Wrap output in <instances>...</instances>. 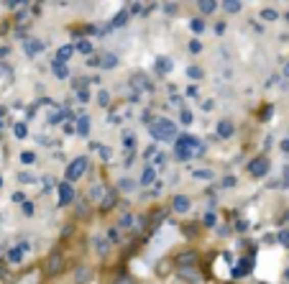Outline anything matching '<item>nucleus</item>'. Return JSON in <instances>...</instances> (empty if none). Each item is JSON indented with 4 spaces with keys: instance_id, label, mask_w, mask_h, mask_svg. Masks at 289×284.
Wrapping results in <instances>:
<instances>
[{
    "instance_id": "obj_22",
    "label": "nucleus",
    "mask_w": 289,
    "mask_h": 284,
    "mask_svg": "<svg viewBox=\"0 0 289 284\" xmlns=\"http://www.w3.org/2000/svg\"><path fill=\"white\" fill-rule=\"evenodd\" d=\"M154 179H156V172H154V167H146V169H143V174H141V179H138V182H141V184H143V187H146V184H151V182H154Z\"/></svg>"
},
{
    "instance_id": "obj_50",
    "label": "nucleus",
    "mask_w": 289,
    "mask_h": 284,
    "mask_svg": "<svg viewBox=\"0 0 289 284\" xmlns=\"http://www.w3.org/2000/svg\"><path fill=\"white\" fill-rule=\"evenodd\" d=\"M87 64H90V67H100V57H90Z\"/></svg>"
},
{
    "instance_id": "obj_9",
    "label": "nucleus",
    "mask_w": 289,
    "mask_h": 284,
    "mask_svg": "<svg viewBox=\"0 0 289 284\" xmlns=\"http://www.w3.org/2000/svg\"><path fill=\"white\" fill-rule=\"evenodd\" d=\"M92 279V269L90 266H77L75 269V284H87Z\"/></svg>"
},
{
    "instance_id": "obj_6",
    "label": "nucleus",
    "mask_w": 289,
    "mask_h": 284,
    "mask_svg": "<svg viewBox=\"0 0 289 284\" xmlns=\"http://www.w3.org/2000/svg\"><path fill=\"white\" fill-rule=\"evenodd\" d=\"M174 261H177L179 269H189V266L197 264V251H182V253H177Z\"/></svg>"
},
{
    "instance_id": "obj_4",
    "label": "nucleus",
    "mask_w": 289,
    "mask_h": 284,
    "mask_svg": "<svg viewBox=\"0 0 289 284\" xmlns=\"http://www.w3.org/2000/svg\"><path fill=\"white\" fill-rule=\"evenodd\" d=\"M269 167H271V161L266 156H256L253 161H248V174L251 177H266Z\"/></svg>"
},
{
    "instance_id": "obj_34",
    "label": "nucleus",
    "mask_w": 289,
    "mask_h": 284,
    "mask_svg": "<svg viewBox=\"0 0 289 284\" xmlns=\"http://www.w3.org/2000/svg\"><path fill=\"white\" fill-rule=\"evenodd\" d=\"M131 225H133V215H131V212H126V215L118 220V228H131Z\"/></svg>"
},
{
    "instance_id": "obj_48",
    "label": "nucleus",
    "mask_w": 289,
    "mask_h": 284,
    "mask_svg": "<svg viewBox=\"0 0 289 284\" xmlns=\"http://www.w3.org/2000/svg\"><path fill=\"white\" fill-rule=\"evenodd\" d=\"M235 184V177H223V187H233Z\"/></svg>"
},
{
    "instance_id": "obj_20",
    "label": "nucleus",
    "mask_w": 289,
    "mask_h": 284,
    "mask_svg": "<svg viewBox=\"0 0 289 284\" xmlns=\"http://www.w3.org/2000/svg\"><path fill=\"white\" fill-rule=\"evenodd\" d=\"M197 8H200V13H212L215 8H218V3H215V0H200V3H197Z\"/></svg>"
},
{
    "instance_id": "obj_56",
    "label": "nucleus",
    "mask_w": 289,
    "mask_h": 284,
    "mask_svg": "<svg viewBox=\"0 0 289 284\" xmlns=\"http://www.w3.org/2000/svg\"><path fill=\"white\" fill-rule=\"evenodd\" d=\"M284 77H289V62L284 64Z\"/></svg>"
},
{
    "instance_id": "obj_45",
    "label": "nucleus",
    "mask_w": 289,
    "mask_h": 284,
    "mask_svg": "<svg viewBox=\"0 0 289 284\" xmlns=\"http://www.w3.org/2000/svg\"><path fill=\"white\" fill-rule=\"evenodd\" d=\"M77 100H80V103H87V100H90V92H87V90H80V92H77Z\"/></svg>"
},
{
    "instance_id": "obj_40",
    "label": "nucleus",
    "mask_w": 289,
    "mask_h": 284,
    "mask_svg": "<svg viewBox=\"0 0 289 284\" xmlns=\"http://www.w3.org/2000/svg\"><path fill=\"white\" fill-rule=\"evenodd\" d=\"M164 13L166 16H177V3H164Z\"/></svg>"
},
{
    "instance_id": "obj_33",
    "label": "nucleus",
    "mask_w": 289,
    "mask_h": 284,
    "mask_svg": "<svg viewBox=\"0 0 289 284\" xmlns=\"http://www.w3.org/2000/svg\"><path fill=\"white\" fill-rule=\"evenodd\" d=\"M98 151H100V159H103V161H110V159H113V149H110V146H100Z\"/></svg>"
},
{
    "instance_id": "obj_58",
    "label": "nucleus",
    "mask_w": 289,
    "mask_h": 284,
    "mask_svg": "<svg viewBox=\"0 0 289 284\" xmlns=\"http://www.w3.org/2000/svg\"><path fill=\"white\" fill-rule=\"evenodd\" d=\"M225 284H235V281H225Z\"/></svg>"
},
{
    "instance_id": "obj_29",
    "label": "nucleus",
    "mask_w": 289,
    "mask_h": 284,
    "mask_svg": "<svg viewBox=\"0 0 289 284\" xmlns=\"http://www.w3.org/2000/svg\"><path fill=\"white\" fill-rule=\"evenodd\" d=\"M192 177H195V179H205V182H207V179H212V172H210V169H195V174H192Z\"/></svg>"
},
{
    "instance_id": "obj_25",
    "label": "nucleus",
    "mask_w": 289,
    "mask_h": 284,
    "mask_svg": "<svg viewBox=\"0 0 289 284\" xmlns=\"http://www.w3.org/2000/svg\"><path fill=\"white\" fill-rule=\"evenodd\" d=\"M98 105H100V108H108V105H110V92H108V90H100V92H98Z\"/></svg>"
},
{
    "instance_id": "obj_51",
    "label": "nucleus",
    "mask_w": 289,
    "mask_h": 284,
    "mask_svg": "<svg viewBox=\"0 0 289 284\" xmlns=\"http://www.w3.org/2000/svg\"><path fill=\"white\" fill-rule=\"evenodd\" d=\"M23 212H26V215H34V205H31V202H23Z\"/></svg>"
},
{
    "instance_id": "obj_41",
    "label": "nucleus",
    "mask_w": 289,
    "mask_h": 284,
    "mask_svg": "<svg viewBox=\"0 0 289 284\" xmlns=\"http://www.w3.org/2000/svg\"><path fill=\"white\" fill-rule=\"evenodd\" d=\"M202 225H207V228H212V225H215V215H212V212H207V215H202Z\"/></svg>"
},
{
    "instance_id": "obj_57",
    "label": "nucleus",
    "mask_w": 289,
    "mask_h": 284,
    "mask_svg": "<svg viewBox=\"0 0 289 284\" xmlns=\"http://www.w3.org/2000/svg\"><path fill=\"white\" fill-rule=\"evenodd\" d=\"M0 187H3V177H0Z\"/></svg>"
},
{
    "instance_id": "obj_39",
    "label": "nucleus",
    "mask_w": 289,
    "mask_h": 284,
    "mask_svg": "<svg viewBox=\"0 0 289 284\" xmlns=\"http://www.w3.org/2000/svg\"><path fill=\"white\" fill-rule=\"evenodd\" d=\"M271 113H274V108H271V105H263L258 118H261V121H269V118H271Z\"/></svg>"
},
{
    "instance_id": "obj_12",
    "label": "nucleus",
    "mask_w": 289,
    "mask_h": 284,
    "mask_svg": "<svg viewBox=\"0 0 289 284\" xmlns=\"http://www.w3.org/2000/svg\"><path fill=\"white\" fill-rule=\"evenodd\" d=\"M108 195V190L103 187V184H92L90 187V192H87V197L92 200V202H103V197Z\"/></svg>"
},
{
    "instance_id": "obj_23",
    "label": "nucleus",
    "mask_w": 289,
    "mask_h": 284,
    "mask_svg": "<svg viewBox=\"0 0 289 284\" xmlns=\"http://www.w3.org/2000/svg\"><path fill=\"white\" fill-rule=\"evenodd\" d=\"M77 131H80V136H87V133H90V118H87V115H82V118H80Z\"/></svg>"
},
{
    "instance_id": "obj_35",
    "label": "nucleus",
    "mask_w": 289,
    "mask_h": 284,
    "mask_svg": "<svg viewBox=\"0 0 289 284\" xmlns=\"http://www.w3.org/2000/svg\"><path fill=\"white\" fill-rule=\"evenodd\" d=\"M276 241H279V243H281L284 248H289V228H284V230H281V233L276 235Z\"/></svg>"
},
{
    "instance_id": "obj_59",
    "label": "nucleus",
    "mask_w": 289,
    "mask_h": 284,
    "mask_svg": "<svg viewBox=\"0 0 289 284\" xmlns=\"http://www.w3.org/2000/svg\"><path fill=\"white\" fill-rule=\"evenodd\" d=\"M286 21H289V13H286Z\"/></svg>"
},
{
    "instance_id": "obj_38",
    "label": "nucleus",
    "mask_w": 289,
    "mask_h": 284,
    "mask_svg": "<svg viewBox=\"0 0 289 284\" xmlns=\"http://www.w3.org/2000/svg\"><path fill=\"white\" fill-rule=\"evenodd\" d=\"M21 161H23V164H34V161H36V154H34V151H23V154H21Z\"/></svg>"
},
{
    "instance_id": "obj_49",
    "label": "nucleus",
    "mask_w": 289,
    "mask_h": 284,
    "mask_svg": "<svg viewBox=\"0 0 289 284\" xmlns=\"http://www.w3.org/2000/svg\"><path fill=\"white\" fill-rule=\"evenodd\" d=\"M16 21H18V23H26V21H29V16H26V11H21V13L16 16Z\"/></svg>"
},
{
    "instance_id": "obj_32",
    "label": "nucleus",
    "mask_w": 289,
    "mask_h": 284,
    "mask_svg": "<svg viewBox=\"0 0 289 284\" xmlns=\"http://www.w3.org/2000/svg\"><path fill=\"white\" fill-rule=\"evenodd\" d=\"M156 69L159 72H172V59H159L156 62Z\"/></svg>"
},
{
    "instance_id": "obj_52",
    "label": "nucleus",
    "mask_w": 289,
    "mask_h": 284,
    "mask_svg": "<svg viewBox=\"0 0 289 284\" xmlns=\"http://www.w3.org/2000/svg\"><path fill=\"white\" fill-rule=\"evenodd\" d=\"M121 190H133V182H128V179H123V182H121Z\"/></svg>"
},
{
    "instance_id": "obj_1",
    "label": "nucleus",
    "mask_w": 289,
    "mask_h": 284,
    "mask_svg": "<svg viewBox=\"0 0 289 284\" xmlns=\"http://www.w3.org/2000/svg\"><path fill=\"white\" fill-rule=\"evenodd\" d=\"M149 131H151L154 141H172V138L177 136V126H174L169 118H159L156 123L149 126Z\"/></svg>"
},
{
    "instance_id": "obj_2",
    "label": "nucleus",
    "mask_w": 289,
    "mask_h": 284,
    "mask_svg": "<svg viewBox=\"0 0 289 284\" xmlns=\"http://www.w3.org/2000/svg\"><path fill=\"white\" fill-rule=\"evenodd\" d=\"M87 167H90V159H87V156H77V159L67 167V172H64L67 182H69V184H72V182H77V179L87 172Z\"/></svg>"
},
{
    "instance_id": "obj_31",
    "label": "nucleus",
    "mask_w": 289,
    "mask_h": 284,
    "mask_svg": "<svg viewBox=\"0 0 289 284\" xmlns=\"http://www.w3.org/2000/svg\"><path fill=\"white\" fill-rule=\"evenodd\" d=\"M189 29H192L195 34H202V31H205V21H202V18H195V21L189 23Z\"/></svg>"
},
{
    "instance_id": "obj_44",
    "label": "nucleus",
    "mask_w": 289,
    "mask_h": 284,
    "mask_svg": "<svg viewBox=\"0 0 289 284\" xmlns=\"http://www.w3.org/2000/svg\"><path fill=\"white\" fill-rule=\"evenodd\" d=\"M192 121H195V118H192V113H189V110H182V123H184V126H189Z\"/></svg>"
},
{
    "instance_id": "obj_15",
    "label": "nucleus",
    "mask_w": 289,
    "mask_h": 284,
    "mask_svg": "<svg viewBox=\"0 0 289 284\" xmlns=\"http://www.w3.org/2000/svg\"><path fill=\"white\" fill-rule=\"evenodd\" d=\"M131 87H136V90H151V82L143 75H131Z\"/></svg>"
},
{
    "instance_id": "obj_60",
    "label": "nucleus",
    "mask_w": 289,
    "mask_h": 284,
    "mask_svg": "<svg viewBox=\"0 0 289 284\" xmlns=\"http://www.w3.org/2000/svg\"><path fill=\"white\" fill-rule=\"evenodd\" d=\"M286 220H289V212H286Z\"/></svg>"
},
{
    "instance_id": "obj_46",
    "label": "nucleus",
    "mask_w": 289,
    "mask_h": 284,
    "mask_svg": "<svg viewBox=\"0 0 289 284\" xmlns=\"http://www.w3.org/2000/svg\"><path fill=\"white\" fill-rule=\"evenodd\" d=\"M13 202L23 205V202H26V195H23V192H13Z\"/></svg>"
},
{
    "instance_id": "obj_42",
    "label": "nucleus",
    "mask_w": 289,
    "mask_h": 284,
    "mask_svg": "<svg viewBox=\"0 0 289 284\" xmlns=\"http://www.w3.org/2000/svg\"><path fill=\"white\" fill-rule=\"evenodd\" d=\"M108 241H110V243H121V238H118V228H110V230H108Z\"/></svg>"
},
{
    "instance_id": "obj_10",
    "label": "nucleus",
    "mask_w": 289,
    "mask_h": 284,
    "mask_svg": "<svg viewBox=\"0 0 289 284\" xmlns=\"http://www.w3.org/2000/svg\"><path fill=\"white\" fill-rule=\"evenodd\" d=\"M23 49H26V54H29V57H36L39 52H44V44H41L39 39H26Z\"/></svg>"
},
{
    "instance_id": "obj_18",
    "label": "nucleus",
    "mask_w": 289,
    "mask_h": 284,
    "mask_svg": "<svg viewBox=\"0 0 289 284\" xmlns=\"http://www.w3.org/2000/svg\"><path fill=\"white\" fill-rule=\"evenodd\" d=\"M240 8H243V3H238V0H225V3H223V11L225 13H240Z\"/></svg>"
},
{
    "instance_id": "obj_8",
    "label": "nucleus",
    "mask_w": 289,
    "mask_h": 284,
    "mask_svg": "<svg viewBox=\"0 0 289 284\" xmlns=\"http://www.w3.org/2000/svg\"><path fill=\"white\" fill-rule=\"evenodd\" d=\"M118 205V192L115 190H108V195L103 197V202H100V212H108V210H113Z\"/></svg>"
},
{
    "instance_id": "obj_3",
    "label": "nucleus",
    "mask_w": 289,
    "mask_h": 284,
    "mask_svg": "<svg viewBox=\"0 0 289 284\" xmlns=\"http://www.w3.org/2000/svg\"><path fill=\"white\" fill-rule=\"evenodd\" d=\"M44 271H46L49 276H57V274L64 271V253H62L59 248L52 251V253L46 256V266H44Z\"/></svg>"
},
{
    "instance_id": "obj_55",
    "label": "nucleus",
    "mask_w": 289,
    "mask_h": 284,
    "mask_svg": "<svg viewBox=\"0 0 289 284\" xmlns=\"http://www.w3.org/2000/svg\"><path fill=\"white\" fill-rule=\"evenodd\" d=\"M279 146H281V151H289V138H284V141H281Z\"/></svg>"
},
{
    "instance_id": "obj_24",
    "label": "nucleus",
    "mask_w": 289,
    "mask_h": 284,
    "mask_svg": "<svg viewBox=\"0 0 289 284\" xmlns=\"http://www.w3.org/2000/svg\"><path fill=\"white\" fill-rule=\"evenodd\" d=\"M21 258H23V248H11L8 251V261L11 264H21Z\"/></svg>"
},
{
    "instance_id": "obj_11",
    "label": "nucleus",
    "mask_w": 289,
    "mask_h": 284,
    "mask_svg": "<svg viewBox=\"0 0 289 284\" xmlns=\"http://www.w3.org/2000/svg\"><path fill=\"white\" fill-rule=\"evenodd\" d=\"M233 133H235V126H233L230 121H220V123H218V136H220V138H230Z\"/></svg>"
},
{
    "instance_id": "obj_54",
    "label": "nucleus",
    "mask_w": 289,
    "mask_h": 284,
    "mask_svg": "<svg viewBox=\"0 0 289 284\" xmlns=\"http://www.w3.org/2000/svg\"><path fill=\"white\" fill-rule=\"evenodd\" d=\"M223 31H225V23H218V26H215V34H218V36H220V34H223Z\"/></svg>"
},
{
    "instance_id": "obj_19",
    "label": "nucleus",
    "mask_w": 289,
    "mask_h": 284,
    "mask_svg": "<svg viewBox=\"0 0 289 284\" xmlns=\"http://www.w3.org/2000/svg\"><path fill=\"white\" fill-rule=\"evenodd\" d=\"M128 16H131L128 11H121V13L110 21V29H121V26H126V23H128Z\"/></svg>"
},
{
    "instance_id": "obj_43",
    "label": "nucleus",
    "mask_w": 289,
    "mask_h": 284,
    "mask_svg": "<svg viewBox=\"0 0 289 284\" xmlns=\"http://www.w3.org/2000/svg\"><path fill=\"white\" fill-rule=\"evenodd\" d=\"M182 230H184L189 238H195V235H197V225H182Z\"/></svg>"
},
{
    "instance_id": "obj_17",
    "label": "nucleus",
    "mask_w": 289,
    "mask_h": 284,
    "mask_svg": "<svg viewBox=\"0 0 289 284\" xmlns=\"http://www.w3.org/2000/svg\"><path fill=\"white\" fill-rule=\"evenodd\" d=\"M95 251H98L100 256H108V251H110V241L103 238V235H98V238H95Z\"/></svg>"
},
{
    "instance_id": "obj_16",
    "label": "nucleus",
    "mask_w": 289,
    "mask_h": 284,
    "mask_svg": "<svg viewBox=\"0 0 289 284\" xmlns=\"http://www.w3.org/2000/svg\"><path fill=\"white\" fill-rule=\"evenodd\" d=\"M75 54V46L72 44H67V46H62L59 52H57V62L59 64H64V62H69V57Z\"/></svg>"
},
{
    "instance_id": "obj_53",
    "label": "nucleus",
    "mask_w": 289,
    "mask_h": 284,
    "mask_svg": "<svg viewBox=\"0 0 289 284\" xmlns=\"http://www.w3.org/2000/svg\"><path fill=\"white\" fill-rule=\"evenodd\" d=\"M126 146H128V149L133 146V133H126Z\"/></svg>"
},
{
    "instance_id": "obj_36",
    "label": "nucleus",
    "mask_w": 289,
    "mask_h": 284,
    "mask_svg": "<svg viewBox=\"0 0 289 284\" xmlns=\"http://www.w3.org/2000/svg\"><path fill=\"white\" fill-rule=\"evenodd\" d=\"M13 131H16V138H26V136H29V128H26V123H18Z\"/></svg>"
},
{
    "instance_id": "obj_14",
    "label": "nucleus",
    "mask_w": 289,
    "mask_h": 284,
    "mask_svg": "<svg viewBox=\"0 0 289 284\" xmlns=\"http://www.w3.org/2000/svg\"><path fill=\"white\" fill-rule=\"evenodd\" d=\"M100 67H103V69H113V67H118V57H115L113 52H105V54L100 57Z\"/></svg>"
},
{
    "instance_id": "obj_28",
    "label": "nucleus",
    "mask_w": 289,
    "mask_h": 284,
    "mask_svg": "<svg viewBox=\"0 0 289 284\" xmlns=\"http://www.w3.org/2000/svg\"><path fill=\"white\" fill-rule=\"evenodd\" d=\"M261 18H263V21H276L279 13H276L274 8H263V11H261Z\"/></svg>"
},
{
    "instance_id": "obj_7",
    "label": "nucleus",
    "mask_w": 289,
    "mask_h": 284,
    "mask_svg": "<svg viewBox=\"0 0 289 284\" xmlns=\"http://www.w3.org/2000/svg\"><path fill=\"white\" fill-rule=\"evenodd\" d=\"M172 207H174V212H179V215H184L189 207H192V200L187 197V195H177L174 200H172Z\"/></svg>"
},
{
    "instance_id": "obj_21",
    "label": "nucleus",
    "mask_w": 289,
    "mask_h": 284,
    "mask_svg": "<svg viewBox=\"0 0 289 284\" xmlns=\"http://www.w3.org/2000/svg\"><path fill=\"white\" fill-rule=\"evenodd\" d=\"M52 69H54V77H57V80H67V77H69V69H67V64H59V62H54V67H52Z\"/></svg>"
},
{
    "instance_id": "obj_5",
    "label": "nucleus",
    "mask_w": 289,
    "mask_h": 284,
    "mask_svg": "<svg viewBox=\"0 0 289 284\" xmlns=\"http://www.w3.org/2000/svg\"><path fill=\"white\" fill-rule=\"evenodd\" d=\"M57 192H59V200H57V205H59V207H67V205H72V202H75V187H72L69 182H59Z\"/></svg>"
},
{
    "instance_id": "obj_26",
    "label": "nucleus",
    "mask_w": 289,
    "mask_h": 284,
    "mask_svg": "<svg viewBox=\"0 0 289 284\" xmlns=\"http://www.w3.org/2000/svg\"><path fill=\"white\" fill-rule=\"evenodd\" d=\"M75 49H77L80 54H92V44H90L87 39H82V41H80V44H77Z\"/></svg>"
},
{
    "instance_id": "obj_47",
    "label": "nucleus",
    "mask_w": 289,
    "mask_h": 284,
    "mask_svg": "<svg viewBox=\"0 0 289 284\" xmlns=\"http://www.w3.org/2000/svg\"><path fill=\"white\" fill-rule=\"evenodd\" d=\"M281 177H284V184L289 187V164H284V169H281Z\"/></svg>"
},
{
    "instance_id": "obj_13",
    "label": "nucleus",
    "mask_w": 289,
    "mask_h": 284,
    "mask_svg": "<svg viewBox=\"0 0 289 284\" xmlns=\"http://www.w3.org/2000/svg\"><path fill=\"white\" fill-rule=\"evenodd\" d=\"M179 279L187 281V284H197V281H200V274L189 266V269H179Z\"/></svg>"
},
{
    "instance_id": "obj_27",
    "label": "nucleus",
    "mask_w": 289,
    "mask_h": 284,
    "mask_svg": "<svg viewBox=\"0 0 289 284\" xmlns=\"http://www.w3.org/2000/svg\"><path fill=\"white\" fill-rule=\"evenodd\" d=\"M187 77H189V80H202L205 72H202L200 67H187Z\"/></svg>"
},
{
    "instance_id": "obj_30",
    "label": "nucleus",
    "mask_w": 289,
    "mask_h": 284,
    "mask_svg": "<svg viewBox=\"0 0 289 284\" xmlns=\"http://www.w3.org/2000/svg\"><path fill=\"white\" fill-rule=\"evenodd\" d=\"M18 182H21V184H34L36 177H34L31 172H21V174H18Z\"/></svg>"
},
{
    "instance_id": "obj_37",
    "label": "nucleus",
    "mask_w": 289,
    "mask_h": 284,
    "mask_svg": "<svg viewBox=\"0 0 289 284\" xmlns=\"http://www.w3.org/2000/svg\"><path fill=\"white\" fill-rule=\"evenodd\" d=\"M187 49H189V52H192V54H200V52H202V44H200V41H197V39H192V41H189V44H187Z\"/></svg>"
}]
</instances>
